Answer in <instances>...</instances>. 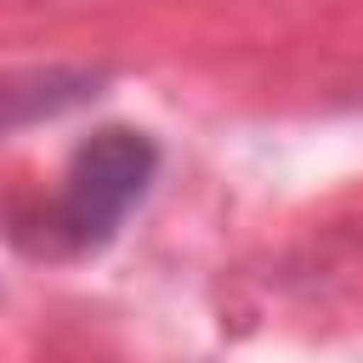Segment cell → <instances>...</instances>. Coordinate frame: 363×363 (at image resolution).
<instances>
[{
    "instance_id": "6da1fadb",
    "label": "cell",
    "mask_w": 363,
    "mask_h": 363,
    "mask_svg": "<svg viewBox=\"0 0 363 363\" xmlns=\"http://www.w3.org/2000/svg\"><path fill=\"white\" fill-rule=\"evenodd\" d=\"M153 170H159L153 136L125 130V125H108L91 142L74 147V159L62 170V187L40 210V221H23L11 233L34 255H91L142 204V193L153 187Z\"/></svg>"
}]
</instances>
